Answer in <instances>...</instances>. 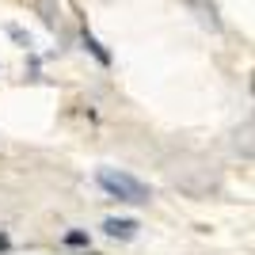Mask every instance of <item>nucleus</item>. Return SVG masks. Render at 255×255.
<instances>
[{
  "label": "nucleus",
  "mask_w": 255,
  "mask_h": 255,
  "mask_svg": "<svg viewBox=\"0 0 255 255\" xmlns=\"http://www.w3.org/2000/svg\"><path fill=\"white\" fill-rule=\"evenodd\" d=\"M65 244H69V248H88V233L73 229V233H65Z\"/></svg>",
  "instance_id": "4"
},
{
  "label": "nucleus",
  "mask_w": 255,
  "mask_h": 255,
  "mask_svg": "<svg viewBox=\"0 0 255 255\" xmlns=\"http://www.w3.org/2000/svg\"><path fill=\"white\" fill-rule=\"evenodd\" d=\"M103 233L107 236H115V240H129V236H137V221H129V217H107L103 221Z\"/></svg>",
  "instance_id": "2"
},
{
  "label": "nucleus",
  "mask_w": 255,
  "mask_h": 255,
  "mask_svg": "<svg viewBox=\"0 0 255 255\" xmlns=\"http://www.w3.org/2000/svg\"><path fill=\"white\" fill-rule=\"evenodd\" d=\"M8 248H11V240H8L4 233H0V252H8Z\"/></svg>",
  "instance_id": "5"
},
{
  "label": "nucleus",
  "mask_w": 255,
  "mask_h": 255,
  "mask_svg": "<svg viewBox=\"0 0 255 255\" xmlns=\"http://www.w3.org/2000/svg\"><path fill=\"white\" fill-rule=\"evenodd\" d=\"M84 46H88L92 53H96V61H99V65H111V53H107L103 46L96 42V34H92V31H84Z\"/></svg>",
  "instance_id": "3"
},
{
  "label": "nucleus",
  "mask_w": 255,
  "mask_h": 255,
  "mask_svg": "<svg viewBox=\"0 0 255 255\" xmlns=\"http://www.w3.org/2000/svg\"><path fill=\"white\" fill-rule=\"evenodd\" d=\"M96 183L111 194V198H118V202H149L152 198V191L141 179H133V175H126V171H115V168H99Z\"/></svg>",
  "instance_id": "1"
}]
</instances>
